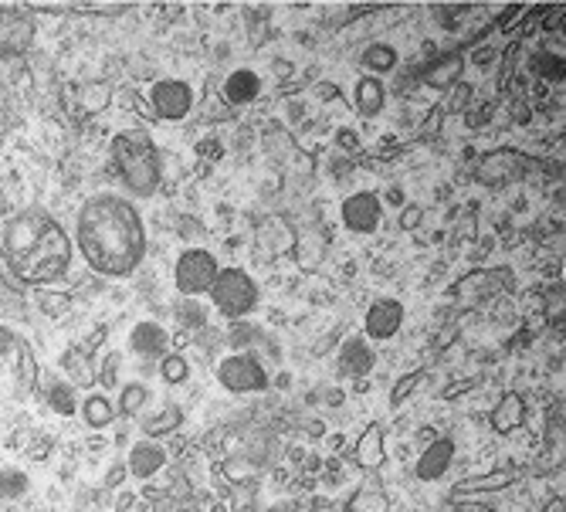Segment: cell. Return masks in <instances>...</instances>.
I'll return each instance as SVG.
<instances>
[{"mask_svg":"<svg viewBox=\"0 0 566 512\" xmlns=\"http://www.w3.org/2000/svg\"><path fill=\"white\" fill-rule=\"evenodd\" d=\"M75 248L92 272L126 279L146 258V224L123 194H95L78 207Z\"/></svg>","mask_w":566,"mask_h":512,"instance_id":"1","label":"cell"},{"mask_svg":"<svg viewBox=\"0 0 566 512\" xmlns=\"http://www.w3.org/2000/svg\"><path fill=\"white\" fill-rule=\"evenodd\" d=\"M4 258L17 282L41 289V285H51L68 275L72 238L48 211L28 207L4 224Z\"/></svg>","mask_w":566,"mask_h":512,"instance_id":"2","label":"cell"},{"mask_svg":"<svg viewBox=\"0 0 566 512\" xmlns=\"http://www.w3.org/2000/svg\"><path fill=\"white\" fill-rule=\"evenodd\" d=\"M112 170H116L119 184L126 187L129 197H153L163 184V160L160 146L143 126L119 129L109 146Z\"/></svg>","mask_w":566,"mask_h":512,"instance_id":"3","label":"cell"},{"mask_svg":"<svg viewBox=\"0 0 566 512\" xmlns=\"http://www.w3.org/2000/svg\"><path fill=\"white\" fill-rule=\"evenodd\" d=\"M207 295H211L214 309L228 319H245L258 309V282L245 268H221Z\"/></svg>","mask_w":566,"mask_h":512,"instance_id":"4","label":"cell"},{"mask_svg":"<svg viewBox=\"0 0 566 512\" xmlns=\"http://www.w3.org/2000/svg\"><path fill=\"white\" fill-rule=\"evenodd\" d=\"M529 173H533V160L522 150H516V146H495V150L478 156L475 163V180L489 190L522 184Z\"/></svg>","mask_w":566,"mask_h":512,"instance_id":"5","label":"cell"},{"mask_svg":"<svg viewBox=\"0 0 566 512\" xmlns=\"http://www.w3.org/2000/svg\"><path fill=\"white\" fill-rule=\"evenodd\" d=\"M217 272H221V262H217L211 251H207V248H187V251H180L177 265H173V282H177L180 295L197 299V295L211 292Z\"/></svg>","mask_w":566,"mask_h":512,"instance_id":"6","label":"cell"},{"mask_svg":"<svg viewBox=\"0 0 566 512\" xmlns=\"http://www.w3.org/2000/svg\"><path fill=\"white\" fill-rule=\"evenodd\" d=\"M512 279L509 268H478V272H468L465 279H458L448 289L451 302H461V306H478V302H489L495 295L512 292Z\"/></svg>","mask_w":566,"mask_h":512,"instance_id":"7","label":"cell"},{"mask_svg":"<svg viewBox=\"0 0 566 512\" xmlns=\"http://www.w3.org/2000/svg\"><path fill=\"white\" fill-rule=\"evenodd\" d=\"M217 384H221L228 394H261L268 390V370L261 367L258 357L251 353H231L217 363Z\"/></svg>","mask_w":566,"mask_h":512,"instance_id":"8","label":"cell"},{"mask_svg":"<svg viewBox=\"0 0 566 512\" xmlns=\"http://www.w3.org/2000/svg\"><path fill=\"white\" fill-rule=\"evenodd\" d=\"M38 38V21L28 4H0V58H21Z\"/></svg>","mask_w":566,"mask_h":512,"instance_id":"9","label":"cell"},{"mask_svg":"<svg viewBox=\"0 0 566 512\" xmlns=\"http://www.w3.org/2000/svg\"><path fill=\"white\" fill-rule=\"evenodd\" d=\"M150 106L153 116L163 119V123H180L194 109V89H190L184 78H160L150 89Z\"/></svg>","mask_w":566,"mask_h":512,"instance_id":"10","label":"cell"},{"mask_svg":"<svg viewBox=\"0 0 566 512\" xmlns=\"http://www.w3.org/2000/svg\"><path fill=\"white\" fill-rule=\"evenodd\" d=\"M404 319H407L404 302L383 295V299L370 302V309L363 312V333H367V340H373V343H387L400 333Z\"/></svg>","mask_w":566,"mask_h":512,"instance_id":"11","label":"cell"},{"mask_svg":"<svg viewBox=\"0 0 566 512\" xmlns=\"http://www.w3.org/2000/svg\"><path fill=\"white\" fill-rule=\"evenodd\" d=\"M339 218H343V228L353 234H373L383 221V201L373 190H356L339 207Z\"/></svg>","mask_w":566,"mask_h":512,"instance_id":"12","label":"cell"},{"mask_svg":"<svg viewBox=\"0 0 566 512\" xmlns=\"http://www.w3.org/2000/svg\"><path fill=\"white\" fill-rule=\"evenodd\" d=\"M129 350L139 360H163L170 353V333L160 323H153V319H143L129 333Z\"/></svg>","mask_w":566,"mask_h":512,"instance_id":"13","label":"cell"},{"mask_svg":"<svg viewBox=\"0 0 566 512\" xmlns=\"http://www.w3.org/2000/svg\"><path fill=\"white\" fill-rule=\"evenodd\" d=\"M451 462H455V441L448 435H441L421 451V458H417V465H414V475L421 482H438L448 475Z\"/></svg>","mask_w":566,"mask_h":512,"instance_id":"14","label":"cell"},{"mask_svg":"<svg viewBox=\"0 0 566 512\" xmlns=\"http://www.w3.org/2000/svg\"><path fill=\"white\" fill-rule=\"evenodd\" d=\"M126 468L133 479H153V475H160L163 468H167V448L160 445V441L153 438H143L136 441L133 448H129V458H126Z\"/></svg>","mask_w":566,"mask_h":512,"instance_id":"15","label":"cell"},{"mask_svg":"<svg viewBox=\"0 0 566 512\" xmlns=\"http://www.w3.org/2000/svg\"><path fill=\"white\" fill-rule=\"evenodd\" d=\"M526 414H529L526 397L516 394V390H505L499 401H495L492 414H489L492 431H495V435H512V431L526 424Z\"/></svg>","mask_w":566,"mask_h":512,"instance_id":"16","label":"cell"},{"mask_svg":"<svg viewBox=\"0 0 566 512\" xmlns=\"http://www.w3.org/2000/svg\"><path fill=\"white\" fill-rule=\"evenodd\" d=\"M461 75H465V55H461V51H448V55L434 58V62L424 68L421 82L428 85V89L451 92L461 82Z\"/></svg>","mask_w":566,"mask_h":512,"instance_id":"17","label":"cell"},{"mask_svg":"<svg viewBox=\"0 0 566 512\" xmlns=\"http://www.w3.org/2000/svg\"><path fill=\"white\" fill-rule=\"evenodd\" d=\"M353 458L363 472H380L383 462H387V438H383V424L373 421L363 428V435L353 448Z\"/></svg>","mask_w":566,"mask_h":512,"instance_id":"18","label":"cell"},{"mask_svg":"<svg viewBox=\"0 0 566 512\" xmlns=\"http://www.w3.org/2000/svg\"><path fill=\"white\" fill-rule=\"evenodd\" d=\"M373 367H377V353H373L367 336H353V340L339 346V373H346V377H367Z\"/></svg>","mask_w":566,"mask_h":512,"instance_id":"19","label":"cell"},{"mask_svg":"<svg viewBox=\"0 0 566 512\" xmlns=\"http://www.w3.org/2000/svg\"><path fill=\"white\" fill-rule=\"evenodd\" d=\"M180 424H184V407L173 404V401L156 407L153 414H139V431H143V438H153V441L180 431Z\"/></svg>","mask_w":566,"mask_h":512,"instance_id":"20","label":"cell"},{"mask_svg":"<svg viewBox=\"0 0 566 512\" xmlns=\"http://www.w3.org/2000/svg\"><path fill=\"white\" fill-rule=\"evenodd\" d=\"M95 357L89 346H68V350L62 353V370L68 373V384L72 387H92L95 384Z\"/></svg>","mask_w":566,"mask_h":512,"instance_id":"21","label":"cell"},{"mask_svg":"<svg viewBox=\"0 0 566 512\" xmlns=\"http://www.w3.org/2000/svg\"><path fill=\"white\" fill-rule=\"evenodd\" d=\"M261 95V78L251 68H234V72L224 78V102L231 106H248Z\"/></svg>","mask_w":566,"mask_h":512,"instance_id":"22","label":"cell"},{"mask_svg":"<svg viewBox=\"0 0 566 512\" xmlns=\"http://www.w3.org/2000/svg\"><path fill=\"white\" fill-rule=\"evenodd\" d=\"M346 512H390V496L380 482H363L360 489L346 499Z\"/></svg>","mask_w":566,"mask_h":512,"instance_id":"23","label":"cell"},{"mask_svg":"<svg viewBox=\"0 0 566 512\" xmlns=\"http://www.w3.org/2000/svg\"><path fill=\"white\" fill-rule=\"evenodd\" d=\"M82 418H85V424H89V428H109L112 421H116V401H109L106 394H102V390H92L89 397H85L82 404Z\"/></svg>","mask_w":566,"mask_h":512,"instance_id":"24","label":"cell"},{"mask_svg":"<svg viewBox=\"0 0 566 512\" xmlns=\"http://www.w3.org/2000/svg\"><path fill=\"white\" fill-rule=\"evenodd\" d=\"M383 106H387V89H383L380 78H360V85H356V109H360V116H380Z\"/></svg>","mask_w":566,"mask_h":512,"instance_id":"25","label":"cell"},{"mask_svg":"<svg viewBox=\"0 0 566 512\" xmlns=\"http://www.w3.org/2000/svg\"><path fill=\"white\" fill-rule=\"evenodd\" d=\"M146 404H150V390H146V384H139V380L123 384L119 387V401H116V418H123V421L139 418Z\"/></svg>","mask_w":566,"mask_h":512,"instance_id":"26","label":"cell"},{"mask_svg":"<svg viewBox=\"0 0 566 512\" xmlns=\"http://www.w3.org/2000/svg\"><path fill=\"white\" fill-rule=\"evenodd\" d=\"M363 68H367L370 75H387L390 68L397 65V48L387 45V41H373V45L363 48Z\"/></svg>","mask_w":566,"mask_h":512,"instance_id":"27","label":"cell"},{"mask_svg":"<svg viewBox=\"0 0 566 512\" xmlns=\"http://www.w3.org/2000/svg\"><path fill=\"white\" fill-rule=\"evenodd\" d=\"M38 360H34L31 346L24 340H17V387H21V394H31L34 387H38Z\"/></svg>","mask_w":566,"mask_h":512,"instance_id":"28","label":"cell"},{"mask_svg":"<svg viewBox=\"0 0 566 512\" xmlns=\"http://www.w3.org/2000/svg\"><path fill=\"white\" fill-rule=\"evenodd\" d=\"M48 407L55 414H62V418H72L78 411V397H75V387L68 384V380H51L48 384Z\"/></svg>","mask_w":566,"mask_h":512,"instance_id":"29","label":"cell"},{"mask_svg":"<svg viewBox=\"0 0 566 512\" xmlns=\"http://www.w3.org/2000/svg\"><path fill=\"white\" fill-rule=\"evenodd\" d=\"M173 319H177L180 329H187V333H194V329H204L207 326V309L200 306L197 299H180L177 306H173Z\"/></svg>","mask_w":566,"mask_h":512,"instance_id":"30","label":"cell"},{"mask_svg":"<svg viewBox=\"0 0 566 512\" xmlns=\"http://www.w3.org/2000/svg\"><path fill=\"white\" fill-rule=\"evenodd\" d=\"M28 489H31L28 472H21V468H0V499L14 502L28 496Z\"/></svg>","mask_w":566,"mask_h":512,"instance_id":"31","label":"cell"},{"mask_svg":"<svg viewBox=\"0 0 566 512\" xmlns=\"http://www.w3.org/2000/svg\"><path fill=\"white\" fill-rule=\"evenodd\" d=\"M512 479H516V475L499 468V472H489V475H482V479H465L458 485V496L461 492H499L505 485H512Z\"/></svg>","mask_w":566,"mask_h":512,"instance_id":"32","label":"cell"},{"mask_svg":"<svg viewBox=\"0 0 566 512\" xmlns=\"http://www.w3.org/2000/svg\"><path fill=\"white\" fill-rule=\"evenodd\" d=\"M160 377H163V384H170V387L187 384V380H190L187 357H180V353H167V357L160 360Z\"/></svg>","mask_w":566,"mask_h":512,"instance_id":"33","label":"cell"},{"mask_svg":"<svg viewBox=\"0 0 566 512\" xmlns=\"http://www.w3.org/2000/svg\"><path fill=\"white\" fill-rule=\"evenodd\" d=\"M424 377H428V373H424V370H411V373H404V377H397V384L390 387V407H394V411H397V407H404L407 401H411L414 390L421 387V380H424Z\"/></svg>","mask_w":566,"mask_h":512,"instance_id":"34","label":"cell"},{"mask_svg":"<svg viewBox=\"0 0 566 512\" xmlns=\"http://www.w3.org/2000/svg\"><path fill=\"white\" fill-rule=\"evenodd\" d=\"M119 370H123V353L109 350L99 367H95V380H99L106 390H112V387H119Z\"/></svg>","mask_w":566,"mask_h":512,"instance_id":"35","label":"cell"},{"mask_svg":"<svg viewBox=\"0 0 566 512\" xmlns=\"http://www.w3.org/2000/svg\"><path fill=\"white\" fill-rule=\"evenodd\" d=\"M536 72H539V78H546V82H563L566 78L563 55H556V51H543V55H536Z\"/></svg>","mask_w":566,"mask_h":512,"instance_id":"36","label":"cell"},{"mask_svg":"<svg viewBox=\"0 0 566 512\" xmlns=\"http://www.w3.org/2000/svg\"><path fill=\"white\" fill-rule=\"evenodd\" d=\"M38 306H41V312H48V316H65V312L72 309V295L68 292H41Z\"/></svg>","mask_w":566,"mask_h":512,"instance_id":"37","label":"cell"},{"mask_svg":"<svg viewBox=\"0 0 566 512\" xmlns=\"http://www.w3.org/2000/svg\"><path fill=\"white\" fill-rule=\"evenodd\" d=\"M421 218H424V214H421V207H417V204H404V211H400V228H404V231H414L417 228V224H421Z\"/></svg>","mask_w":566,"mask_h":512,"instance_id":"38","label":"cell"},{"mask_svg":"<svg viewBox=\"0 0 566 512\" xmlns=\"http://www.w3.org/2000/svg\"><path fill=\"white\" fill-rule=\"evenodd\" d=\"M468 95H472V89H468L465 82H458L455 85V99H448V106H444V109H448V112H461V109H465V102H468Z\"/></svg>","mask_w":566,"mask_h":512,"instance_id":"39","label":"cell"},{"mask_svg":"<svg viewBox=\"0 0 566 512\" xmlns=\"http://www.w3.org/2000/svg\"><path fill=\"white\" fill-rule=\"evenodd\" d=\"M72 11H92V14H123L126 4H78Z\"/></svg>","mask_w":566,"mask_h":512,"instance_id":"40","label":"cell"},{"mask_svg":"<svg viewBox=\"0 0 566 512\" xmlns=\"http://www.w3.org/2000/svg\"><path fill=\"white\" fill-rule=\"evenodd\" d=\"M11 350H17V336L11 326H0V360L7 357Z\"/></svg>","mask_w":566,"mask_h":512,"instance_id":"41","label":"cell"},{"mask_svg":"<svg viewBox=\"0 0 566 512\" xmlns=\"http://www.w3.org/2000/svg\"><path fill=\"white\" fill-rule=\"evenodd\" d=\"M526 14H529V7H509V11L499 17V31H512V21H516V17H526Z\"/></svg>","mask_w":566,"mask_h":512,"instance_id":"42","label":"cell"},{"mask_svg":"<svg viewBox=\"0 0 566 512\" xmlns=\"http://www.w3.org/2000/svg\"><path fill=\"white\" fill-rule=\"evenodd\" d=\"M458 512H495V509L482 506V502H465V499H458Z\"/></svg>","mask_w":566,"mask_h":512,"instance_id":"43","label":"cell"},{"mask_svg":"<svg viewBox=\"0 0 566 512\" xmlns=\"http://www.w3.org/2000/svg\"><path fill=\"white\" fill-rule=\"evenodd\" d=\"M563 509H566L563 496H556V499H550V502H546V509H543V512H563Z\"/></svg>","mask_w":566,"mask_h":512,"instance_id":"44","label":"cell"},{"mask_svg":"<svg viewBox=\"0 0 566 512\" xmlns=\"http://www.w3.org/2000/svg\"><path fill=\"white\" fill-rule=\"evenodd\" d=\"M387 201H390V204H407V201H404V190L394 187V190H390V194H387Z\"/></svg>","mask_w":566,"mask_h":512,"instance_id":"45","label":"cell"}]
</instances>
